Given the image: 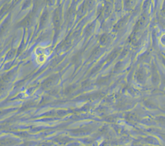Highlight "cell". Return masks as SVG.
<instances>
[{
	"instance_id": "obj_1",
	"label": "cell",
	"mask_w": 165,
	"mask_h": 146,
	"mask_svg": "<svg viewBox=\"0 0 165 146\" xmlns=\"http://www.w3.org/2000/svg\"><path fill=\"white\" fill-rule=\"evenodd\" d=\"M50 51L47 48L39 46L35 50V56L36 61L39 64L44 63L50 55Z\"/></svg>"
}]
</instances>
